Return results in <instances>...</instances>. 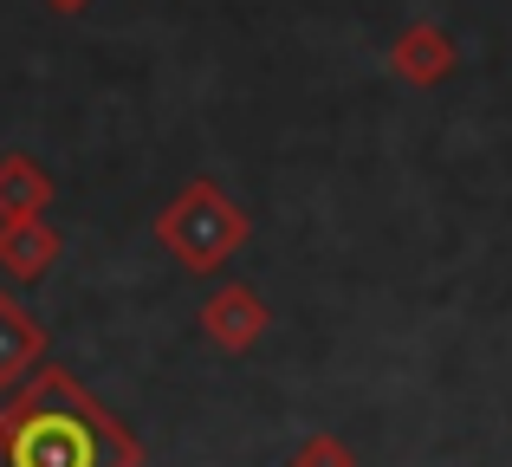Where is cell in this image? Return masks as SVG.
Returning <instances> with one entry per match:
<instances>
[{"label":"cell","instance_id":"1","mask_svg":"<svg viewBox=\"0 0 512 467\" xmlns=\"http://www.w3.org/2000/svg\"><path fill=\"white\" fill-rule=\"evenodd\" d=\"M0 467H143V442L59 364L0 403Z\"/></svg>","mask_w":512,"mask_h":467},{"label":"cell","instance_id":"2","mask_svg":"<svg viewBox=\"0 0 512 467\" xmlns=\"http://www.w3.org/2000/svg\"><path fill=\"white\" fill-rule=\"evenodd\" d=\"M247 240H253L247 208L208 176L182 182V189L169 195V208L156 215V247H163L182 273H221Z\"/></svg>","mask_w":512,"mask_h":467},{"label":"cell","instance_id":"3","mask_svg":"<svg viewBox=\"0 0 512 467\" xmlns=\"http://www.w3.org/2000/svg\"><path fill=\"white\" fill-rule=\"evenodd\" d=\"M273 331V312H266V299L247 286V279H227V286H214L208 299H201V338L214 344V351H253V344Z\"/></svg>","mask_w":512,"mask_h":467},{"label":"cell","instance_id":"4","mask_svg":"<svg viewBox=\"0 0 512 467\" xmlns=\"http://www.w3.org/2000/svg\"><path fill=\"white\" fill-rule=\"evenodd\" d=\"M46 325L20 305V292L0 286V396H13L39 364H46Z\"/></svg>","mask_w":512,"mask_h":467},{"label":"cell","instance_id":"5","mask_svg":"<svg viewBox=\"0 0 512 467\" xmlns=\"http://www.w3.org/2000/svg\"><path fill=\"white\" fill-rule=\"evenodd\" d=\"M454 65H461V52H454V39L441 33L435 20L402 26L396 46H389V72H396L402 85H415V91H435L441 78H454Z\"/></svg>","mask_w":512,"mask_h":467},{"label":"cell","instance_id":"6","mask_svg":"<svg viewBox=\"0 0 512 467\" xmlns=\"http://www.w3.org/2000/svg\"><path fill=\"white\" fill-rule=\"evenodd\" d=\"M59 228L46 215L33 221H0V279L7 286H39V279L59 266Z\"/></svg>","mask_w":512,"mask_h":467},{"label":"cell","instance_id":"7","mask_svg":"<svg viewBox=\"0 0 512 467\" xmlns=\"http://www.w3.org/2000/svg\"><path fill=\"white\" fill-rule=\"evenodd\" d=\"M52 208V176L39 169V156L0 150V221H33Z\"/></svg>","mask_w":512,"mask_h":467},{"label":"cell","instance_id":"8","mask_svg":"<svg viewBox=\"0 0 512 467\" xmlns=\"http://www.w3.org/2000/svg\"><path fill=\"white\" fill-rule=\"evenodd\" d=\"M286 467H357V448L338 442V435H312V442H299V455Z\"/></svg>","mask_w":512,"mask_h":467},{"label":"cell","instance_id":"9","mask_svg":"<svg viewBox=\"0 0 512 467\" xmlns=\"http://www.w3.org/2000/svg\"><path fill=\"white\" fill-rule=\"evenodd\" d=\"M46 7H52V13H85L91 0H46Z\"/></svg>","mask_w":512,"mask_h":467}]
</instances>
